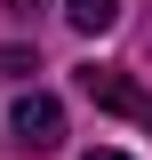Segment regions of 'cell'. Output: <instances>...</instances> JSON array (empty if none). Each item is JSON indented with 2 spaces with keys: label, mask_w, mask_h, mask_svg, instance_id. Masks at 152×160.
Here are the masks:
<instances>
[{
  "label": "cell",
  "mask_w": 152,
  "mask_h": 160,
  "mask_svg": "<svg viewBox=\"0 0 152 160\" xmlns=\"http://www.w3.org/2000/svg\"><path fill=\"white\" fill-rule=\"evenodd\" d=\"M0 8H16V16H32V8H48V0H0Z\"/></svg>",
  "instance_id": "4"
},
{
  "label": "cell",
  "mask_w": 152,
  "mask_h": 160,
  "mask_svg": "<svg viewBox=\"0 0 152 160\" xmlns=\"http://www.w3.org/2000/svg\"><path fill=\"white\" fill-rule=\"evenodd\" d=\"M88 160H128V152H88Z\"/></svg>",
  "instance_id": "5"
},
{
  "label": "cell",
  "mask_w": 152,
  "mask_h": 160,
  "mask_svg": "<svg viewBox=\"0 0 152 160\" xmlns=\"http://www.w3.org/2000/svg\"><path fill=\"white\" fill-rule=\"evenodd\" d=\"M80 96H88L96 112H120V120H144L152 128V88H136L120 64H88V72H80Z\"/></svg>",
  "instance_id": "1"
},
{
  "label": "cell",
  "mask_w": 152,
  "mask_h": 160,
  "mask_svg": "<svg viewBox=\"0 0 152 160\" xmlns=\"http://www.w3.org/2000/svg\"><path fill=\"white\" fill-rule=\"evenodd\" d=\"M8 136H16L24 152H56V144H64V104L48 96V88L16 96V112H8Z\"/></svg>",
  "instance_id": "2"
},
{
  "label": "cell",
  "mask_w": 152,
  "mask_h": 160,
  "mask_svg": "<svg viewBox=\"0 0 152 160\" xmlns=\"http://www.w3.org/2000/svg\"><path fill=\"white\" fill-rule=\"evenodd\" d=\"M64 16H72V32H112L120 0H64Z\"/></svg>",
  "instance_id": "3"
}]
</instances>
